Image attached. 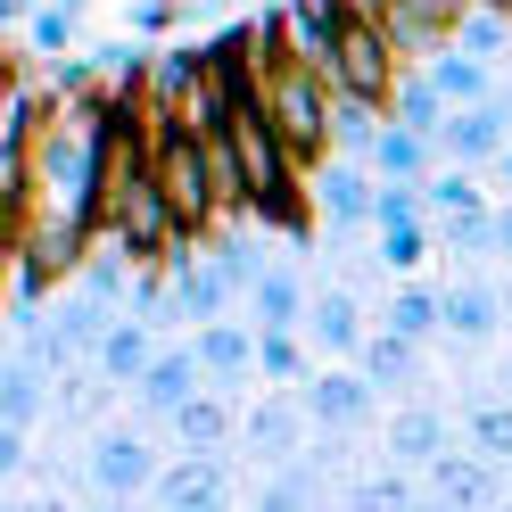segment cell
<instances>
[{"mask_svg": "<svg viewBox=\"0 0 512 512\" xmlns=\"http://www.w3.org/2000/svg\"><path fill=\"white\" fill-rule=\"evenodd\" d=\"M149 166H157V182H166V199H174V215H182L190 240L223 223L215 166H207V133H190L182 116H157V108H149Z\"/></svg>", "mask_w": 512, "mask_h": 512, "instance_id": "cell-1", "label": "cell"}, {"mask_svg": "<svg viewBox=\"0 0 512 512\" xmlns=\"http://www.w3.org/2000/svg\"><path fill=\"white\" fill-rule=\"evenodd\" d=\"M256 100H265L273 133L298 149V166H323V149L339 141V133H331V75H323V67H298V58H281Z\"/></svg>", "mask_w": 512, "mask_h": 512, "instance_id": "cell-2", "label": "cell"}, {"mask_svg": "<svg viewBox=\"0 0 512 512\" xmlns=\"http://www.w3.org/2000/svg\"><path fill=\"white\" fill-rule=\"evenodd\" d=\"M397 58H405V50L389 42V25L347 9L339 50H331V91H356V100H380V108H389V100H397Z\"/></svg>", "mask_w": 512, "mask_h": 512, "instance_id": "cell-3", "label": "cell"}, {"mask_svg": "<svg viewBox=\"0 0 512 512\" xmlns=\"http://www.w3.org/2000/svg\"><path fill=\"white\" fill-rule=\"evenodd\" d=\"M512 141V100L496 91V100H471V108H455L438 124V149L455 157V166H488V157Z\"/></svg>", "mask_w": 512, "mask_h": 512, "instance_id": "cell-4", "label": "cell"}, {"mask_svg": "<svg viewBox=\"0 0 512 512\" xmlns=\"http://www.w3.org/2000/svg\"><path fill=\"white\" fill-rule=\"evenodd\" d=\"M463 9H471V0H389L380 25H389V42H397L405 58H438L446 42H455Z\"/></svg>", "mask_w": 512, "mask_h": 512, "instance_id": "cell-5", "label": "cell"}, {"mask_svg": "<svg viewBox=\"0 0 512 512\" xmlns=\"http://www.w3.org/2000/svg\"><path fill=\"white\" fill-rule=\"evenodd\" d=\"M339 25H347V0H290V9H281V42H290L298 67H323L331 75Z\"/></svg>", "mask_w": 512, "mask_h": 512, "instance_id": "cell-6", "label": "cell"}, {"mask_svg": "<svg viewBox=\"0 0 512 512\" xmlns=\"http://www.w3.org/2000/svg\"><path fill=\"white\" fill-rule=\"evenodd\" d=\"M298 397L314 413V430H356L364 413H372V380H364V364L356 372H306Z\"/></svg>", "mask_w": 512, "mask_h": 512, "instance_id": "cell-7", "label": "cell"}, {"mask_svg": "<svg viewBox=\"0 0 512 512\" xmlns=\"http://www.w3.org/2000/svg\"><path fill=\"white\" fill-rule=\"evenodd\" d=\"M166 273H174V306L190 314V323H215V314L232 306V290H240V281L223 273L215 256H190V248H174V256H166Z\"/></svg>", "mask_w": 512, "mask_h": 512, "instance_id": "cell-8", "label": "cell"}, {"mask_svg": "<svg viewBox=\"0 0 512 512\" xmlns=\"http://www.w3.org/2000/svg\"><path fill=\"white\" fill-rule=\"evenodd\" d=\"M91 488L100 496H133V488H157V455L133 438V430H108L91 438Z\"/></svg>", "mask_w": 512, "mask_h": 512, "instance_id": "cell-9", "label": "cell"}, {"mask_svg": "<svg viewBox=\"0 0 512 512\" xmlns=\"http://www.w3.org/2000/svg\"><path fill=\"white\" fill-rule=\"evenodd\" d=\"M199 380H207V364H199V347H174V356H157L133 389H141V405L149 413H174V405H190L199 397Z\"/></svg>", "mask_w": 512, "mask_h": 512, "instance_id": "cell-10", "label": "cell"}, {"mask_svg": "<svg viewBox=\"0 0 512 512\" xmlns=\"http://www.w3.org/2000/svg\"><path fill=\"white\" fill-rule=\"evenodd\" d=\"M430 149H438L430 133H413V124H397V116H389V124L372 133V149H364V157H372V174H380V182H422Z\"/></svg>", "mask_w": 512, "mask_h": 512, "instance_id": "cell-11", "label": "cell"}, {"mask_svg": "<svg viewBox=\"0 0 512 512\" xmlns=\"http://www.w3.org/2000/svg\"><path fill=\"white\" fill-rule=\"evenodd\" d=\"M306 306H314V298L298 290V281L265 265V273H256V290H248V323H256V331H306Z\"/></svg>", "mask_w": 512, "mask_h": 512, "instance_id": "cell-12", "label": "cell"}, {"mask_svg": "<svg viewBox=\"0 0 512 512\" xmlns=\"http://www.w3.org/2000/svg\"><path fill=\"white\" fill-rule=\"evenodd\" d=\"M306 339L323 347V356H356V347H364V314H356V298H347V290H323V298L306 306Z\"/></svg>", "mask_w": 512, "mask_h": 512, "instance_id": "cell-13", "label": "cell"}, {"mask_svg": "<svg viewBox=\"0 0 512 512\" xmlns=\"http://www.w3.org/2000/svg\"><path fill=\"white\" fill-rule=\"evenodd\" d=\"M372 199H380V182L364 166H323V182H314V207L331 223H372Z\"/></svg>", "mask_w": 512, "mask_h": 512, "instance_id": "cell-14", "label": "cell"}, {"mask_svg": "<svg viewBox=\"0 0 512 512\" xmlns=\"http://www.w3.org/2000/svg\"><path fill=\"white\" fill-rule=\"evenodd\" d=\"M430 83L446 91V108H471V100H496V75H488V58H471V50H455V42H446V50L430 58Z\"/></svg>", "mask_w": 512, "mask_h": 512, "instance_id": "cell-15", "label": "cell"}, {"mask_svg": "<svg viewBox=\"0 0 512 512\" xmlns=\"http://www.w3.org/2000/svg\"><path fill=\"white\" fill-rule=\"evenodd\" d=\"M215 496H223V479H215V463H207V446H190V463L157 471V504H166V512H199V504H215Z\"/></svg>", "mask_w": 512, "mask_h": 512, "instance_id": "cell-16", "label": "cell"}, {"mask_svg": "<svg viewBox=\"0 0 512 512\" xmlns=\"http://www.w3.org/2000/svg\"><path fill=\"white\" fill-rule=\"evenodd\" d=\"M199 364H207V380H248V372H256V331H240V323H199Z\"/></svg>", "mask_w": 512, "mask_h": 512, "instance_id": "cell-17", "label": "cell"}, {"mask_svg": "<svg viewBox=\"0 0 512 512\" xmlns=\"http://www.w3.org/2000/svg\"><path fill=\"white\" fill-rule=\"evenodd\" d=\"M438 306H446V331H455V339H488V331L504 323V298H496V290H479V281H455Z\"/></svg>", "mask_w": 512, "mask_h": 512, "instance_id": "cell-18", "label": "cell"}, {"mask_svg": "<svg viewBox=\"0 0 512 512\" xmlns=\"http://www.w3.org/2000/svg\"><path fill=\"white\" fill-rule=\"evenodd\" d=\"M413 347H422V339H405V331H364L356 364H364L372 389H397V380H413Z\"/></svg>", "mask_w": 512, "mask_h": 512, "instance_id": "cell-19", "label": "cell"}, {"mask_svg": "<svg viewBox=\"0 0 512 512\" xmlns=\"http://www.w3.org/2000/svg\"><path fill=\"white\" fill-rule=\"evenodd\" d=\"M306 422H314L306 397H273V405H256V413H248V438L265 446V455H290V446L306 438Z\"/></svg>", "mask_w": 512, "mask_h": 512, "instance_id": "cell-20", "label": "cell"}, {"mask_svg": "<svg viewBox=\"0 0 512 512\" xmlns=\"http://www.w3.org/2000/svg\"><path fill=\"white\" fill-rule=\"evenodd\" d=\"M389 116H397V124H413V133H430V141H438V124L455 116V108H446V91H438L430 75H397V100H389Z\"/></svg>", "mask_w": 512, "mask_h": 512, "instance_id": "cell-21", "label": "cell"}, {"mask_svg": "<svg viewBox=\"0 0 512 512\" xmlns=\"http://www.w3.org/2000/svg\"><path fill=\"white\" fill-rule=\"evenodd\" d=\"M91 356H100V372H108V380H141V372L157 364V347H149V331H141V323H108V339L91 347Z\"/></svg>", "mask_w": 512, "mask_h": 512, "instance_id": "cell-22", "label": "cell"}, {"mask_svg": "<svg viewBox=\"0 0 512 512\" xmlns=\"http://www.w3.org/2000/svg\"><path fill=\"white\" fill-rule=\"evenodd\" d=\"M34 413H42V364H34V356H17L9 372H0V422L34 430Z\"/></svg>", "mask_w": 512, "mask_h": 512, "instance_id": "cell-23", "label": "cell"}, {"mask_svg": "<svg viewBox=\"0 0 512 512\" xmlns=\"http://www.w3.org/2000/svg\"><path fill=\"white\" fill-rule=\"evenodd\" d=\"M504 42H512V9H488V0H471L463 25H455V50H471V58H504Z\"/></svg>", "mask_w": 512, "mask_h": 512, "instance_id": "cell-24", "label": "cell"}, {"mask_svg": "<svg viewBox=\"0 0 512 512\" xmlns=\"http://www.w3.org/2000/svg\"><path fill=\"white\" fill-rule=\"evenodd\" d=\"M438 446H446V422H438L430 405H413V413H397V422H389V455H405V463H430Z\"/></svg>", "mask_w": 512, "mask_h": 512, "instance_id": "cell-25", "label": "cell"}, {"mask_svg": "<svg viewBox=\"0 0 512 512\" xmlns=\"http://www.w3.org/2000/svg\"><path fill=\"white\" fill-rule=\"evenodd\" d=\"M256 372H265L273 389H298V380H306V347H298V331H256Z\"/></svg>", "mask_w": 512, "mask_h": 512, "instance_id": "cell-26", "label": "cell"}, {"mask_svg": "<svg viewBox=\"0 0 512 512\" xmlns=\"http://www.w3.org/2000/svg\"><path fill=\"white\" fill-rule=\"evenodd\" d=\"M166 422L182 430V446H223V438H232V413H223L215 397H190V405H174Z\"/></svg>", "mask_w": 512, "mask_h": 512, "instance_id": "cell-27", "label": "cell"}, {"mask_svg": "<svg viewBox=\"0 0 512 512\" xmlns=\"http://www.w3.org/2000/svg\"><path fill=\"white\" fill-rule=\"evenodd\" d=\"M389 331H405V339H430V331H446V306H438V290H397V298H389Z\"/></svg>", "mask_w": 512, "mask_h": 512, "instance_id": "cell-28", "label": "cell"}, {"mask_svg": "<svg viewBox=\"0 0 512 512\" xmlns=\"http://www.w3.org/2000/svg\"><path fill=\"white\" fill-rule=\"evenodd\" d=\"M25 50H34V58H67V50H75V0L34 9V25H25Z\"/></svg>", "mask_w": 512, "mask_h": 512, "instance_id": "cell-29", "label": "cell"}, {"mask_svg": "<svg viewBox=\"0 0 512 512\" xmlns=\"http://www.w3.org/2000/svg\"><path fill=\"white\" fill-rule=\"evenodd\" d=\"M331 133H339L347 149H372V133H380V100H356V91H331Z\"/></svg>", "mask_w": 512, "mask_h": 512, "instance_id": "cell-30", "label": "cell"}, {"mask_svg": "<svg viewBox=\"0 0 512 512\" xmlns=\"http://www.w3.org/2000/svg\"><path fill=\"white\" fill-rule=\"evenodd\" d=\"M422 199H430L438 215H479V182H471V166H446V174L422 182Z\"/></svg>", "mask_w": 512, "mask_h": 512, "instance_id": "cell-31", "label": "cell"}, {"mask_svg": "<svg viewBox=\"0 0 512 512\" xmlns=\"http://www.w3.org/2000/svg\"><path fill=\"white\" fill-rule=\"evenodd\" d=\"M422 256H430V232H422V223H380V265H389V273H413Z\"/></svg>", "mask_w": 512, "mask_h": 512, "instance_id": "cell-32", "label": "cell"}, {"mask_svg": "<svg viewBox=\"0 0 512 512\" xmlns=\"http://www.w3.org/2000/svg\"><path fill=\"white\" fill-rule=\"evenodd\" d=\"M422 182H380V199H372V223H422Z\"/></svg>", "mask_w": 512, "mask_h": 512, "instance_id": "cell-33", "label": "cell"}, {"mask_svg": "<svg viewBox=\"0 0 512 512\" xmlns=\"http://www.w3.org/2000/svg\"><path fill=\"white\" fill-rule=\"evenodd\" d=\"M471 446L512 463V405H479V413H471Z\"/></svg>", "mask_w": 512, "mask_h": 512, "instance_id": "cell-34", "label": "cell"}, {"mask_svg": "<svg viewBox=\"0 0 512 512\" xmlns=\"http://www.w3.org/2000/svg\"><path fill=\"white\" fill-rule=\"evenodd\" d=\"M430 479H438V496H463V504H471V496H488V471H471V463H455V455H446Z\"/></svg>", "mask_w": 512, "mask_h": 512, "instance_id": "cell-35", "label": "cell"}, {"mask_svg": "<svg viewBox=\"0 0 512 512\" xmlns=\"http://www.w3.org/2000/svg\"><path fill=\"white\" fill-rule=\"evenodd\" d=\"M174 17H182V0H133V25H141V34H166Z\"/></svg>", "mask_w": 512, "mask_h": 512, "instance_id": "cell-36", "label": "cell"}, {"mask_svg": "<svg viewBox=\"0 0 512 512\" xmlns=\"http://www.w3.org/2000/svg\"><path fill=\"white\" fill-rule=\"evenodd\" d=\"M496 256H512V207H496Z\"/></svg>", "mask_w": 512, "mask_h": 512, "instance_id": "cell-37", "label": "cell"}, {"mask_svg": "<svg viewBox=\"0 0 512 512\" xmlns=\"http://www.w3.org/2000/svg\"><path fill=\"white\" fill-rule=\"evenodd\" d=\"M496 174H504V190H512V141H504V149H496Z\"/></svg>", "mask_w": 512, "mask_h": 512, "instance_id": "cell-38", "label": "cell"}, {"mask_svg": "<svg viewBox=\"0 0 512 512\" xmlns=\"http://www.w3.org/2000/svg\"><path fill=\"white\" fill-rule=\"evenodd\" d=\"M347 9H356V17H380V9H389V0H347Z\"/></svg>", "mask_w": 512, "mask_h": 512, "instance_id": "cell-39", "label": "cell"}, {"mask_svg": "<svg viewBox=\"0 0 512 512\" xmlns=\"http://www.w3.org/2000/svg\"><path fill=\"white\" fill-rule=\"evenodd\" d=\"M0 9H9V17H25V9H34V0H0Z\"/></svg>", "mask_w": 512, "mask_h": 512, "instance_id": "cell-40", "label": "cell"}, {"mask_svg": "<svg viewBox=\"0 0 512 512\" xmlns=\"http://www.w3.org/2000/svg\"><path fill=\"white\" fill-rule=\"evenodd\" d=\"M504 323H512V290H504Z\"/></svg>", "mask_w": 512, "mask_h": 512, "instance_id": "cell-41", "label": "cell"}, {"mask_svg": "<svg viewBox=\"0 0 512 512\" xmlns=\"http://www.w3.org/2000/svg\"><path fill=\"white\" fill-rule=\"evenodd\" d=\"M488 9H512V0H488Z\"/></svg>", "mask_w": 512, "mask_h": 512, "instance_id": "cell-42", "label": "cell"}]
</instances>
